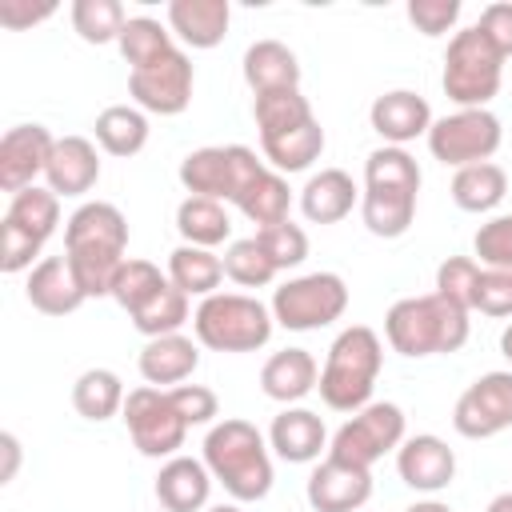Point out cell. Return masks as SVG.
Instances as JSON below:
<instances>
[{
  "label": "cell",
  "mask_w": 512,
  "mask_h": 512,
  "mask_svg": "<svg viewBox=\"0 0 512 512\" xmlns=\"http://www.w3.org/2000/svg\"><path fill=\"white\" fill-rule=\"evenodd\" d=\"M128 220L108 200L80 204L64 224V256L84 288V296H112V280L128 260Z\"/></svg>",
  "instance_id": "cell-1"
},
{
  "label": "cell",
  "mask_w": 512,
  "mask_h": 512,
  "mask_svg": "<svg viewBox=\"0 0 512 512\" xmlns=\"http://www.w3.org/2000/svg\"><path fill=\"white\" fill-rule=\"evenodd\" d=\"M204 464L212 472V480L224 484V492L240 504L248 500H264L272 488V456L268 444L260 436L256 424L228 416L220 424L208 428L204 436Z\"/></svg>",
  "instance_id": "cell-2"
},
{
  "label": "cell",
  "mask_w": 512,
  "mask_h": 512,
  "mask_svg": "<svg viewBox=\"0 0 512 512\" xmlns=\"http://www.w3.org/2000/svg\"><path fill=\"white\" fill-rule=\"evenodd\" d=\"M384 336L400 356H448L468 340V312L444 300L440 292L404 296L384 316Z\"/></svg>",
  "instance_id": "cell-3"
},
{
  "label": "cell",
  "mask_w": 512,
  "mask_h": 512,
  "mask_svg": "<svg viewBox=\"0 0 512 512\" xmlns=\"http://www.w3.org/2000/svg\"><path fill=\"white\" fill-rule=\"evenodd\" d=\"M380 364H384V348H380V336L364 324H352L344 328L332 348H328V360L320 368V400L336 412H360L364 404H372V388H376V376H380Z\"/></svg>",
  "instance_id": "cell-4"
},
{
  "label": "cell",
  "mask_w": 512,
  "mask_h": 512,
  "mask_svg": "<svg viewBox=\"0 0 512 512\" xmlns=\"http://www.w3.org/2000/svg\"><path fill=\"white\" fill-rule=\"evenodd\" d=\"M272 312L244 292H212L192 312L196 340L212 352H256L272 336Z\"/></svg>",
  "instance_id": "cell-5"
},
{
  "label": "cell",
  "mask_w": 512,
  "mask_h": 512,
  "mask_svg": "<svg viewBox=\"0 0 512 512\" xmlns=\"http://www.w3.org/2000/svg\"><path fill=\"white\" fill-rule=\"evenodd\" d=\"M500 76H504V56L500 48L472 24L460 28L448 40L444 52V96L460 108H488V100L500 92Z\"/></svg>",
  "instance_id": "cell-6"
},
{
  "label": "cell",
  "mask_w": 512,
  "mask_h": 512,
  "mask_svg": "<svg viewBox=\"0 0 512 512\" xmlns=\"http://www.w3.org/2000/svg\"><path fill=\"white\" fill-rule=\"evenodd\" d=\"M268 164L244 148V144H224V148H196L180 160V184L192 196H208V200H240L248 192V184L264 172Z\"/></svg>",
  "instance_id": "cell-7"
},
{
  "label": "cell",
  "mask_w": 512,
  "mask_h": 512,
  "mask_svg": "<svg viewBox=\"0 0 512 512\" xmlns=\"http://www.w3.org/2000/svg\"><path fill=\"white\" fill-rule=\"evenodd\" d=\"M348 308V284L336 272H308L276 288L272 320L288 332H312L340 320Z\"/></svg>",
  "instance_id": "cell-8"
},
{
  "label": "cell",
  "mask_w": 512,
  "mask_h": 512,
  "mask_svg": "<svg viewBox=\"0 0 512 512\" xmlns=\"http://www.w3.org/2000/svg\"><path fill=\"white\" fill-rule=\"evenodd\" d=\"M400 444H404V412L388 400H376V404H364L360 412H352V420H344L336 428L328 456L356 464V468H372L384 452H392Z\"/></svg>",
  "instance_id": "cell-9"
},
{
  "label": "cell",
  "mask_w": 512,
  "mask_h": 512,
  "mask_svg": "<svg viewBox=\"0 0 512 512\" xmlns=\"http://www.w3.org/2000/svg\"><path fill=\"white\" fill-rule=\"evenodd\" d=\"M500 136H504L500 120L488 108H456L452 116L432 120L428 148L440 164L468 168V164H484L500 148Z\"/></svg>",
  "instance_id": "cell-10"
},
{
  "label": "cell",
  "mask_w": 512,
  "mask_h": 512,
  "mask_svg": "<svg viewBox=\"0 0 512 512\" xmlns=\"http://www.w3.org/2000/svg\"><path fill=\"white\" fill-rule=\"evenodd\" d=\"M124 424H128V436L132 444L144 452V456H172L180 444H184V416L176 412L172 396L164 388H152V384H140L128 392L124 400Z\"/></svg>",
  "instance_id": "cell-11"
},
{
  "label": "cell",
  "mask_w": 512,
  "mask_h": 512,
  "mask_svg": "<svg viewBox=\"0 0 512 512\" xmlns=\"http://www.w3.org/2000/svg\"><path fill=\"white\" fill-rule=\"evenodd\" d=\"M192 60L172 48L160 60L132 68L128 72V96L136 100L140 112H156V116H180L192 104Z\"/></svg>",
  "instance_id": "cell-12"
},
{
  "label": "cell",
  "mask_w": 512,
  "mask_h": 512,
  "mask_svg": "<svg viewBox=\"0 0 512 512\" xmlns=\"http://www.w3.org/2000/svg\"><path fill=\"white\" fill-rule=\"evenodd\" d=\"M452 424L468 440H488L512 428V372H484L472 380L452 408Z\"/></svg>",
  "instance_id": "cell-13"
},
{
  "label": "cell",
  "mask_w": 512,
  "mask_h": 512,
  "mask_svg": "<svg viewBox=\"0 0 512 512\" xmlns=\"http://www.w3.org/2000/svg\"><path fill=\"white\" fill-rule=\"evenodd\" d=\"M52 148H56V136L44 124L8 128L4 140H0V188L12 192V196L32 188V180L48 172Z\"/></svg>",
  "instance_id": "cell-14"
},
{
  "label": "cell",
  "mask_w": 512,
  "mask_h": 512,
  "mask_svg": "<svg viewBox=\"0 0 512 512\" xmlns=\"http://www.w3.org/2000/svg\"><path fill=\"white\" fill-rule=\"evenodd\" d=\"M308 504L316 512H356L372 496V468H356L324 456L308 476Z\"/></svg>",
  "instance_id": "cell-15"
},
{
  "label": "cell",
  "mask_w": 512,
  "mask_h": 512,
  "mask_svg": "<svg viewBox=\"0 0 512 512\" xmlns=\"http://www.w3.org/2000/svg\"><path fill=\"white\" fill-rule=\"evenodd\" d=\"M396 472L416 492H440L456 476V452L440 436H408L396 448Z\"/></svg>",
  "instance_id": "cell-16"
},
{
  "label": "cell",
  "mask_w": 512,
  "mask_h": 512,
  "mask_svg": "<svg viewBox=\"0 0 512 512\" xmlns=\"http://www.w3.org/2000/svg\"><path fill=\"white\" fill-rule=\"evenodd\" d=\"M368 120H372V132L384 136L392 148H404L408 140L416 136H428L432 128V108L424 96L408 92V88H392L384 96L372 100L368 108Z\"/></svg>",
  "instance_id": "cell-17"
},
{
  "label": "cell",
  "mask_w": 512,
  "mask_h": 512,
  "mask_svg": "<svg viewBox=\"0 0 512 512\" xmlns=\"http://www.w3.org/2000/svg\"><path fill=\"white\" fill-rule=\"evenodd\" d=\"M24 296L44 316H68V312H76L88 300L84 288H80V280H76V272H72V264H68V256H44L28 272Z\"/></svg>",
  "instance_id": "cell-18"
},
{
  "label": "cell",
  "mask_w": 512,
  "mask_h": 512,
  "mask_svg": "<svg viewBox=\"0 0 512 512\" xmlns=\"http://www.w3.org/2000/svg\"><path fill=\"white\" fill-rule=\"evenodd\" d=\"M44 176H48V188L56 196H84V192H92L96 180H100L96 144L84 140V136H60Z\"/></svg>",
  "instance_id": "cell-19"
},
{
  "label": "cell",
  "mask_w": 512,
  "mask_h": 512,
  "mask_svg": "<svg viewBox=\"0 0 512 512\" xmlns=\"http://www.w3.org/2000/svg\"><path fill=\"white\" fill-rule=\"evenodd\" d=\"M268 444L280 460L288 464H312L320 460L324 444H328V432H324V420L308 408H284L272 428H268Z\"/></svg>",
  "instance_id": "cell-20"
},
{
  "label": "cell",
  "mask_w": 512,
  "mask_h": 512,
  "mask_svg": "<svg viewBox=\"0 0 512 512\" xmlns=\"http://www.w3.org/2000/svg\"><path fill=\"white\" fill-rule=\"evenodd\" d=\"M212 492V472L204 460L172 456L156 476V500L164 512H200Z\"/></svg>",
  "instance_id": "cell-21"
},
{
  "label": "cell",
  "mask_w": 512,
  "mask_h": 512,
  "mask_svg": "<svg viewBox=\"0 0 512 512\" xmlns=\"http://www.w3.org/2000/svg\"><path fill=\"white\" fill-rule=\"evenodd\" d=\"M320 384V368H316V356L308 348H284V352H272L260 368V388L268 400H280V404H292V400H304L312 388Z\"/></svg>",
  "instance_id": "cell-22"
},
{
  "label": "cell",
  "mask_w": 512,
  "mask_h": 512,
  "mask_svg": "<svg viewBox=\"0 0 512 512\" xmlns=\"http://www.w3.org/2000/svg\"><path fill=\"white\" fill-rule=\"evenodd\" d=\"M232 4L228 0H172L168 4V28L188 48H216L228 32Z\"/></svg>",
  "instance_id": "cell-23"
},
{
  "label": "cell",
  "mask_w": 512,
  "mask_h": 512,
  "mask_svg": "<svg viewBox=\"0 0 512 512\" xmlns=\"http://www.w3.org/2000/svg\"><path fill=\"white\" fill-rule=\"evenodd\" d=\"M200 364V352L188 336L172 332V336H156L140 348V376L152 384V388H164V384H184Z\"/></svg>",
  "instance_id": "cell-24"
},
{
  "label": "cell",
  "mask_w": 512,
  "mask_h": 512,
  "mask_svg": "<svg viewBox=\"0 0 512 512\" xmlns=\"http://www.w3.org/2000/svg\"><path fill=\"white\" fill-rule=\"evenodd\" d=\"M356 184L344 168H320L304 192H300V208L312 224H340L352 208H356Z\"/></svg>",
  "instance_id": "cell-25"
},
{
  "label": "cell",
  "mask_w": 512,
  "mask_h": 512,
  "mask_svg": "<svg viewBox=\"0 0 512 512\" xmlns=\"http://www.w3.org/2000/svg\"><path fill=\"white\" fill-rule=\"evenodd\" d=\"M244 80L256 96L260 92H280V88H300V60L280 40H256L244 52Z\"/></svg>",
  "instance_id": "cell-26"
},
{
  "label": "cell",
  "mask_w": 512,
  "mask_h": 512,
  "mask_svg": "<svg viewBox=\"0 0 512 512\" xmlns=\"http://www.w3.org/2000/svg\"><path fill=\"white\" fill-rule=\"evenodd\" d=\"M360 216H364V228L380 240H396L412 228V216H416V192L408 188H364L360 196Z\"/></svg>",
  "instance_id": "cell-27"
},
{
  "label": "cell",
  "mask_w": 512,
  "mask_h": 512,
  "mask_svg": "<svg viewBox=\"0 0 512 512\" xmlns=\"http://www.w3.org/2000/svg\"><path fill=\"white\" fill-rule=\"evenodd\" d=\"M168 280L184 292V296H212L224 280V260L212 248H196V244H180L168 256Z\"/></svg>",
  "instance_id": "cell-28"
},
{
  "label": "cell",
  "mask_w": 512,
  "mask_h": 512,
  "mask_svg": "<svg viewBox=\"0 0 512 512\" xmlns=\"http://www.w3.org/2000/svg\"><path fill=\"white\" fill-rule=\"evenodd\" d=\"M124 400H128V392H124V380L112 372V368H88V372H80L76 376V384H72V404H76V412L84 416V420H108V416H116V412H124Z\"/></svg>",
  "instance_id": "cell-29"
},
{
  "label": "cell",
  "mask_w": 512,
  "mask_h": 512,
  "mask_svg": "<svg viewBox=\"0 0 512 512\" xmlns=\"http://www.w3.org/2000/svg\"><path fill=\"white\" fill-rule=\"evenodd\" d=\"M252 116H256V128H260V140H272V136H284L312 116V104L300 88H280V92H260L252 100Z\"/></svg>",
  "instance_id": "cell-30"
},
{
  "label": "cell",
  "mask_w": 512,
  "mask_h": 512,
  "mask_svg": "<svg viewBox=\"0 0 512 512\" xmlns=\"http://www.w3.org/2000/svg\"><path fill=\"white\" fill-rule=\"evenodd\" d=\"M504 192H508V176L492 160L456 168V176H452V200L464 212H492L504 200Z\"/></svg>",
  "instance_id": "cell-31"
},
{
  "label": "cell",
  "mask_w": 512,
  "mask_h": 512,
  "mask_svg": "<svg viewBox=\"0 0 512 512\" xmlns=\"http://www.w3.org/2000/svg\"><path fill=\"white\" fill-rule=\"evenodd\" d=\"M176 228L184 236V244H196V248H216L228 240L232 232V220L224 212L220 200H208V196H188L180 200L176 208Z\"/></svg>",
  "instance_id": "cell-32"
},
{
  "label": "cell",
  "mask_w": 512,
  "mask_h": 512,
  "mask_svg": "<svg viewBox=\"0 0 512 512\" xmlns=\"http://www.w3.org/2000/svg\"><path fill=\"white\" fill-rule=\"evenodd\" d=\"M96 140L108 156H136L148 144V116L132 104H112L96 116Z\"/></svg>",
  "instance_id": "cell-33"
},
{
  "label": "cell",
  "mask_w": 512,
  "mask_h": 512,
  "mask_svg": "<svg viewBox=\"0 0 512 512\" xmlns=\"http://www.w3.org/2000/svg\"><path fill=\"white\" fill-rule=\"evenodd\" d=\"M4 224H12V228H20V232H28L32 240H48L52 232H56V224H60V196L52 192V188H24V192H16L12 200H8V212H4Z\"/></svg>",
  "instance_id": "cell-34"
},
{
  "label": "cell",
  "mask_w": 512,
  "mask_h": 512,
  "mask_svg": "<svg viewBox=\"0 0 512 512\" xmlns=\"http://www.w3.org/2000/svg\"><path fill=\"white\" fill-rule=\"evenodd\" d=\"M260 148H264V160L272 164V172H304L324 152V128H320V120H308L284 136L260 140Z\"/></svg>",
  "instance_id": "cell-35"
},
{
  "label": "cell",
  "mask_w": 512,
  "mask_h": 512,
  "mask_svg": "<svg viewBox=\"0 0 512 512\" xmlns=\"http://www.w3.org/2000/svg\"><path fill=\"white\" fill-rule=\"evenodd\" d=\"M288 204H292V192H288L284 176L272 172V168H264V172L248 184V192L236 200V208H240L252 224H260V228L284 224V220H288Z\"/></svg>",
  "instance_id": "cell-36"
},
{
  "label": "cell",
  "mask_w": 512,
  "mask_h": 512,
  "mask_svg": "<svg viewBox=\"0 0 512 512\" xmlns=\"http://www.w3.org/2000/svg\"><path fill=\"white\" fill-rule=\"evenodd\" d=\"M188 324V296L168 280L152 300H144L136 312H132V328L136 332H144L148 340H156V336H172V332H180Z\"/></svg>",
  "instance_id": "cell-37"
},
{
  "label": "cell",
  "mask_w": 512,
  "mask_h": 512,
  "mask_svg": "<svg viewBox=\"0 0 512 512\" xmlns=\"http://www.w3.org/2000/svg\"><path fill=\"white\" fill-rule=\"evenodd\" d=\"M128 16L120 0H76L72 4V28L84 44H108L120 40Z\"/></svg>",
  "instance_id": "cell-38"
},
{
  "label": "cell",
  "mask_w": 512,
  "mask_h": 512,
  "mask_svg": "<svg viewBox=\"0 0 512 512\" xmlns=\"http://www.w3.org/2000/svg\"><path fill=\"white\" fill-rule=\"evenodd\" d=\"M116 44H120V52H124V60L132 68H144V64H152L164 52L176 48L172 44V32L160 20H152V16H128V24H124V32H120Z\"/></svg>",
  "instance_id": "cell-39"
},
{
  "label": "cell",
  "mask_w": 512,
  "mask_h": 512,
  "mask_svg": "<svg viewBox=\"0 0 512 512\" xmlns=\"http://www.w3.org/2000/svg\"><path fill=\"white\" fill-rule=\"evenodd\" d=\"M364 188H408V192H420V164L404 148L384 144L364 160Z\"/></svg>",
  "instance_id": "cell-40"
},
{
  "label": "cell",
  "mask_w": 512,
  "mask_h": 512,
  "mask_svg": "<svg viewBox=\"0 0 512 512\" xmlns=\"http://www.w3.org/2000/svg\"><path fill=\"white\" fill-rule=\"evenodd\" d=\"M220 260H224V276L236 280L240 288H264V284H272V276H276V264L268 260V252L260 248L256 236L232 240Z\"/></svg>",
  "instance_id": "cell-41"
},
{
  "label": "cell",
  "mask_w": 512,
  "mask_h": 512,
  "mask_svg": "<svg viewBox=\"0 0 512 512\" xmlns=\"http://www.w3.org/2000/svg\"><path fill=\"white\" fill-rule=\"evenodd\" d=\"M164 284H168V276H164L152 260H124L120 272H116V280H112V300L132 316V312H136L144 300H152Z\"/></svg>",
  "instance_id": "cell-42"
},
{
  "label": "cell",
  "mask_w": 512,
  "mask_h": 512,
  "mask_svg": "<svg viewBox=\"0 0 512 512\" xmlns=\"http://www.w3.org/2000/svg\"><path fill=\"white\" fill-rule=\"evenodd\" d=\"M480 272H484L480 260H472V256H448V260L436 268V292H440L444 300H452L456 308L472 312Z\"/></svg>",
  "instance_id": "cell-43"
},
{
  "label": "cell",
  "mask_w": 512,
  "mask_h": 512,
  "mask_svg": "<svg viewBox=\"0 0 512 512\" xmlns=\"http://www.w3.org/2000/svg\"><path fill=\"white\" fill-rule=\"evenodd\" d=\"M256 240H260V248L268 252V260L276 264V272H280V268H296V264H304V256H308V236H304V228L292 224V220L272 224V228H260Z\"/></svg>",
  "instance_id": "cell-44"
},
{
  "label": "cell",
  "mask_w": 512,
  "mask_h": 512,
  "mask_svg": "<svg viewBox=\"0 0 512 512\" xmlns=\"http://www.w3.org/2000/svg\"><path fill=\"white\" fill-rule=\"evenodd\" d=\"M472 248L488 268H512V216H492L476 228Z\"/></svg>",
  "instance_id": "cell-45"
},
{
  "label": "cell",
  "mask_w": 512,
  "mask_h": 512,
  "mask_svg": "<svg viewBox=\"0 0 512 512\" xmlns=\"http://www.w3.org/2000/svg\"><path fill=\"white\" fill-rule=\"evenodd\" d=\"M472 308L484 316H512V268H484Z\"/></svg>",
  "instance_id": "cell-46"
},
{
  "label": "cell",
  "mask_w": 512,
  "mask_h": 512,
  "mask_svg": "<svg viewBox=\"0 0 512 512\" xmlns=\"http://www.w3.org/2000/svg\"><path fill=\"white\" fill-rule=\"evenodd\" d=\"M408 20L424 36H444L460 20V0H408Z\"/></svg>",
  "instance_id": "cell-47"
},
{
  "label": "cell",
  "mask_w": 512,
  "mask_h": 512,
  "mask_svg": "<svg viewBox=\"0 0 512 512\" xmlns=\"http://www.w3.org/2000/svg\"><path fill=\"white\" fill-rule=\"evenodd\" d=\"M168 396H172V404H176V412L184 416L188 428H192V424H208V420L220 412L216 392L204 388V384H176V388H168Z\"/></svg>",
  "instance_id": "cell-48"
},
{
  "label": "cell",
  "mask_w": 512,
  "mask_h": 512,
  "mask_svg": "<svg viewBox=\"0 0 512 512\" xmlns=\"http://www.w3.org/2000/svg\"><path fill=\"white\" fill-rule=\"evenodd\" d=\"M40 240H32L28 232L12 228V224H0V268L12 276V272H24L32 268V256H40Z\"/></svg>",
  "instance_id": "cell-49"
},
{
  "label": "cell",
  "mask_w": 512,
  "mask_h": 512,
  "mask_svg": "<svg viewBox=\"0 0 512 512\" xmlns=\"http://www.w3.org/2000/svg\"><path fill=\"white\" fill-rule=\"evenodd\" d=\"M476 28L500 48V56L508 60L512 56V4L508 0H496V4H488L484 12H480V20H476Z\"/></svg>",
  "instance_id": "cell-50"
},
{
  "label": "cell",
  "mask_w": 512,
  "mask_h": 512,
  "mask_svg": "<svg viewBox=\"0 0 512 512\" xmlns=\"http://www.w3.org/2000/svg\"><path fill=\"white\" fill-rule=\"evenodd\" d=\"M56 12V4H44V8H32L24 0H0V24L4 28H32L40 20H48Z\"/></svg>",
  "instance_id": "cell-51"
},
{
  "label": "cell",
  "mask_w": 512,
  "mask_h": 512,
  "mask_svg": "<svg viewBox=\"0 0 512 512\" xmlns=\"http://www.w3.org/2000/svg\"><path fill=\"white\" fill-rule=\"evenodd\" d=\"M0 452H4V468H0V484H8L20 468V440L12 432H0Z\"/></svg>",
  "instance_id": "cell-52"
},
{
  "label": "cell",
  "mask_w": 512,
  "mask_h": 512,
  "mask_svg": "<svg viewBox=\"0 0 512 512\" xmlns=\"http://www.w3.org/2000/svg\"><path fill=\"white\" fill-rule=\"evenodd\" d=\"M404 512H452V508L440 504V500H420V504H412V508H404Z\"/></svg>",
  "instance_id": "cell-53"
},
{
  "label": "cell",
  "mask_w": 512,
  "mask_h": 512,
  "mask_svg": "<svg viewBox=\"0 0 512 512\" xmlns=\"http://www.w3.org/2000/svg\"><path fill=\"white\" fill-rule=\"evenodd\" d=\"M488 512H512V492H500V496L488 504Z\"/></svg>",
  "instance_id": "cell-54"
},
{
  "label": "cell",
  "mask_w": 512,
  "mask_h": 512,
  "mask_svg": "<svg viewBox=\"0 0 512 512\" xmlns=\"http://www.w3.org/2000/svg\"><path fill=\"white\" fill-rule=\"evenodd\" d=\"M500 352H504V356L512 360V324H508V328L500 332Z\"/></svg>",
  "instance_id": "cell-55"
},
{
  "label": "cell",
  "mask_w": 512,
  "mask_h": 512,
  "mask_svg": "<svg viewBox=\"0 0 512 512\" xmlns=\"http://www.w3.org/2000/svg\"><path fill=\"white\" fill-rule=\"evenodd\" d=\"M208 512H240L236 504H216V508H208Z\"/></svg>",
  "instance_id": "cell-56"
}]
</instances>
